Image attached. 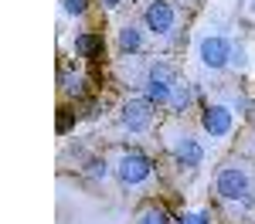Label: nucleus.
Returning a JSON list of instances; mask_svg holds the SVG:
<instances>
[{"mask_svg":"<svg viewBox=\"0 0 255 224\" xmlns=\"http://www.w3.org/2000/svg\"><path fill=\"white\" fill-rule=\"evenodd\" d=\"M218 194H221L225 201H245V197L252 194V180H249V173L238 170V166L221 170V177H218Z\"/></svg>","mask_w":255,"mask_h":224,"instance_id":"1","label":"nucleus"},{"mask_svg":"<svg viewBox=\"0 0 255 224\" xmlns=\"http://www.w3.org/2000/svg\"><path fill=\"white\" fill-rule=\"evenodd\" d=\"M174 68L170 65H153L150 68V78H146V99L150 102H167L174 95Z\"/></svg>","mask_w":255,"mask_h":224,"instance_id":"2","label":"nucleus"},{"mask_svg":"<svg viewBox=\"0 0 255 224\" xmlns=\"http://www.w3.org/2000/svg\"><path fill=\"white\" fill-rule=\"evenodd\" d=\"M119 119H123V126H126V129H133V133L146 129V126H150V119H153V102H150V99H129L126 105H123Z\"/></svg>","mask_w":255,"mask_h":224,"instance_id":"3","label":"nucleus"},{"mask_svg":"<svg viewBox=\"0 0 255 224\" xmlns=\"http://www.w3.org/2000/svg\"><path fill=\"white\" fill-rule=\"evenodd\" d=\"M150 170H153V163L146 160L143 153H126L123 160H119V180L123 183H139L150 177Z\"/></svg>","mask_w":255,"mask_h":224,"instance_id":"4","label":"nucleus"},{"mask_svg":"<svg viewBox=\"0 0 255 224\" xmlns=\"http://www.w3.org/2000/svg\"><path fill=\"white\" fill-rule=\"evenodd\" d=\"M228 58H232V44L225 38H204L201 41V61L208 68H221V65H228Z\"/></svg>","mask_w":255,"mask_h":224,"instance_id":"5","label":"nucleus"},{"mask_svg":"<svg viewBox=\"0 0 255 224\" xmlns=\"http://www.w3.org/2000/svg\"><path fill=\"white\" fill-rule=\"evenodd\" d=\"M170 24H174L170 3H167V0H153V3L146 7V27L157 31V34H163V31H170Z\"/></svg>","mask_w":255,"mask_h":224,"instance_id":"6","label":"nucleus"},{"mask_svg":"<svg viewBox=\"0 0 255 224\" xmlns=\"http://www.w3.org/2000/svg\"><path fill=\"white\" fill-rule=\"evenodd\" d=\"M201 122H204V129H208L211 136H225V133L232 129V112H228L225 105H208L204 116H201Z\"/></svg>","mask_w":255,"mask_h":224,"instance_id":"7","label":"nucleus"},{"mask_svg":"<svg viewBox=\"0 0 255 224\" xmlns=\"http://www.w3.org/2000/svg\"><path fill=\"white\" fill-rule=\"evenodd\" d=\"M201 156H204V149H201L194 140H184V146L177 149V163H180V166H197Z\"/></svg>","mask_w":255,"mask_h":224,"instance_id":"8","label":"nucleus"},{"mask_svg":"<svg viewBox=\"0 0 255 224\" xmlns=\"http://www.w3.org/2000/svg\"><path fill=\"white\" fill-rule=\"evenodd\" d=\"M75 51H79L82 58H99V55H102V38H99V34H82V38L75 41Z\"/></svg>","mask_w":255,"mask_h":224,"instance_id":"9","label":"nucleus"},{"mask_svg":"<svg viewBox=\"0 0 255 224\" xmlns=\"http://www.w3.org/2000/svg\"><path fill=\"white\" fill-rule=\"evenodd\" d=\"M139 224H170V214H167L163 207H146V211L139 214Z\"/></svg>","mask_w":255,"mask_h":224,"instance_id":"10","label":"nucleus"},{"mask_svg":"<svg viewBox=\"0 0 255 224\" xmlns=\"http://www.w3.org/2000/svg\"><path fill=\"white\" fill-rule=\"evenodd\" d=\"M119 44H123L126 51H139V44H143V41H139V31L136 27H123V31H119Z\"/></svg>","mask_w":255,"mask_h":224,"instance_id":"11","label":"nucleus"},{"mask_svg":"<svg viewBox=\"0 0 255 224\" xmlns=\"http://www.w3.org/2000/svg\"><path fill=\"white\" fill-rule=\"evenodd\" d=\"M170 102H174L177 109H184V105L191 102V88H187V85H177V92L170 95Z\"/></svg>","mask_w":255,"mask_h":224,"instance_id":"12","label":"nucleus"},{"mask_svg":"<svg viewBox=\"0 0 255 224\" xmlns=\"http://www.w3.org/2000/svg\"><path fill=\"white\" fill-rule=\"evenodd\" d=\"M61 3H65L68 14H82V10H85V0H61Z\"/></svg>","mask_w":255,"mask_h":224,"instance_id":"13","label":"nucleus"},{"mask_svg":"<svg viewBox=\"0 0 255 224\" xmlns=\"http://www.w3.org/2000/svg\"><path fill=\"white\" fill-rule=\"evenodd\" d=\"M68 126H72V116H68V112H61V116H58V133H65Z\"/></svg>","mask_w":255,"mask_h":224,"instance_id":"14","label":"nucleus"},{"mask_svg":"<svg viewBox=\"0 0 255 224\" xmlns=\"http://www.w3.org/2000/svg\"><path fill=\"white\" fill-rule=\"evenodd\" d=\"M184 224H208V221H204V214H187Z\"/></svg>","mask_w":255,"mask_h":224,"instance_id":"15","label":"nucleus"},{"mask_svg":"<svg viewBox=\"0 0 255 224\" xmlns=\"http://www.w3.org/2000/svg\"><path fill=\"white\" fill-rule=\"evenodd\" d=\"M116 3H119V0H106V7H116Z\"/></svg>","mask_w":255,"mask_h":224,"instance_id":"16","label":"nucleus"}]
</instances>
